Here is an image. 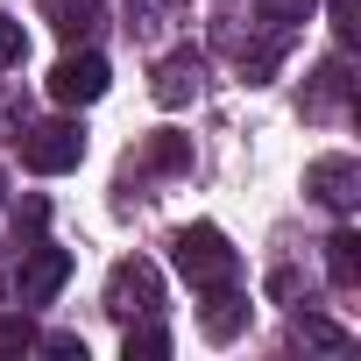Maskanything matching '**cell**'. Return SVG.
Masks as SVG:
<instances>
[{"mask_svg": "<svg viewBox=\"0 0 361 361\" xmlns=\"http://www.w3.org/2000/svg\"><path fill=\"white\" fill-rule=\"evenodd\" d=\"M0 199H8V177H0Z\"/></svg>", "mask_w": 361, "mask_h": 361, "instance_id": "cell-21", "label": "cell"}, {"mask_svg": "<svg viewBox=\"0 0 361 361\" xmlns=\"http://www.w3.org/2000/svg\"><path fill=\"white\" fill-rule=\"evenodd\" d=\"M305 192H312L326 213L347 220V213L361 206V163H354V156H319V163L305 170Z\"/></svg>", "mask_w": 361, "mask_h": 361, "instance_id": "cell-6", "label": "cell"}, {"mask_svg": "<svg viewBox=\"0 0 361 361\" xmlns=\"http://www.w3.org/2000/svg\"><path fill=\"white\" fill-rule=\"evenodd\" d=\"M0 347H29V326H15V319H8V326H0Z\"/></svg>", "mask_w": 361, "mask_h": 361, "instance_id": "cell-20", "label": "cell"}, {"mask_svg": "<svg viewBox=\"0 0 361 361\" xmlns=\"http://www.w3.org/2000/svg\"><path fill=\"white\" fill-rule=\"evenodd\" d=\"M64 283H71V255H64V248H29L22 269H15V305L36 312V305H50Z\"/></svg>", "mask_w": 361, "mask_h": 361, "instance_id": "cell-5", "label": "cell"}, {"mask_svg": "<svg viewBox=\"0 0 361 361\" xmlns=\"http://www.w3.org/2000/svg\"><path fill=\"white\" fill-rule=\"evenodd\" d=\"M85 156V128L78 121H43V128H22V163L57 177V170H78Z\"/></svg>", "mask_w": 361, "mask_h": 361, "instance_id": "cell-3", "label": "cell"}, {"mask_svg": "<svg viewBox=\"0 0 361 361\" xmlns=\"http://www.w3.org/2000/svg\"><path fill=\"white\" fill-rule=\"evenodd\" d=\"M326 276H333L340 290L361 283V234H354V227H340V234L326 241Z\"/></svg>", "mask_w": 361, "mask_h": 361, "instance_id": "cell-10", "label": "cell"}, {"mask_svg": "<svg viewBox=\"0 0 361 361\" xmlns=\"http://www.w3.org/2000/svg\"><path fill=\"white\" fill-rule=\"evenodd\" d=\"M121 354H128V361H163V354H170V333H156L149 319H128V340H121Z\"/></svg>", "mask_w": 361, "mask_h": 361, "instance_id": "cell-13", "label": "cell"}, {"mask_svg": "<svg viewBox=\"0 0 361 361\" xmlns=\"http://www.w3.org/2000/svg\"><path fill=\"white\" fill-rule=\"evenodd\" d=\"M255 8H262V22H269L276 36H290L298 22H312V8H319V0H255Z\"/></svg>", "mask_w": 361, "mask_h": 361, "instance_id": "cell-15", "label": "cell"}, {"mask_svg": "<svg viewBox=\"0 0 361 361\" xmlns=\"http://www.w3.org/2000/svg\"><path fill=\"white\" fill-rule=\"evenodd\" d=\"M106 85H114V71H106L99 50H71V57H57V71H50V99H57V106H92Z\"/></svg>", "mask_w": 361, "mask_h": 361, "instance_id": "cell-4", "label": "cell"}, {"mask_svg": "<svg viewBox=\"0 0 361 361\" xmlns=\"http://www.w3.org/2000/svg\"><path fill=\"white\" fill-rule=\"evenodd\" d=\"M206 340H234L241 326H248V298L234 290V283H220V290H206Z\"/></svg>", "mask_w": 361, "mask_h": 361, "instance_id": "cell-8", "label": "cell"}, {"mask_svg": "<svg viewBox=\"0 0 361 361\" xmlns=\"http://www.w3.org/2000/svg\"><path fill=\"white\" fill-rule=\"evenodd\" d=\"M57 29L71 43H92L99 36V0H57Z\"/></svg>", "mask_w": 361, "mask_h": 361, "instance_id": "cell-12", "label": "cell"}, {"mask_svg": "<svg viewBox=\"0 0 361 361\" xmlns=\"http://www.w3.org/2000/svg\"><path fill=\"white\" fill-rule=\"evenodd\" d=\"M22 57H29V29H22L15 15H0V71H15Z\"/></svg>", "mask_w": 361, "mask_h": 361, "instance_id": "cell-17", "label": "cell"}, {"mask_svg": "<svg viewBox=\"0 0 361 361\" xmlns=\"http://www.w3.org/2000/svg\"><path fill=\"white\" fill-rule=\"evenodd\" d=\"M156 170H163V177L192 170V142H185V135H156V142H149V156H142L128 177H156Z\"/></svg>", "mask_w": 361, "mask_h": 361, "instance_id": "cell-9", "label": "cell"}, {"mask_svg": "<svg viewBox=\"0 0 361 361\" xmlns=\"http://www.w3.org/2000/svg\"><path fill=\"white\" fill-rule=\"evenodd\" d=\"M177 22V0H128V29L135 36H163Z\"/></svg>", "mask_w": 361, "mask_h": 361, "instance_id": "cell-14", "label": "cell"}, {"mask_svg": "<svg viewBox=\"0 0 361 361\" xmlns=\"http://www.w3.org/2000/svg\"><path fill=\"white\" fill-rule=\"evenodd\" d=\"M326 15H333V36L354 50L361 43V0H326Z\"/></svg>", "mask_w": 361, "mask_h": 361, "instance_id": "cell-18", "label": "cell"}, {"mask_svg": "<svg viewBox=\"0 0 361 361\" xmlns=\"http://www.w3.org/2000/svg\"><path fill=\"white\" fill-rule=\"evenodd\" d=\"M43 354H57V361H85V340H78V333H50Z\"/></svg>", "mask_w": 361, "mask_h": 361, "instance_id": "cell-19", "label": "cell"}, {"mask_svg": "<svg viewBox=\"0 0 361 361\" xmlns=\"http://www.w3.org/2000/svg\"><path fill=\"white\" fill-rule=\"evenodd\" d=\"M106 312H114L121 326H128V319H156V312H163V269L142 262V255L114 262V276H106Z\"/></svg>", "mask_w": 361, "mask_h": 361, "instance_id": "cell-2", "label": "cell"}, {"mask_svg": "<svg viewBox=\"0 0 361 361\" xmlns=\"http://www.w3.org/2000/svg\"><path fill=\"white\" fill-rule=\"evenodd\" d=\"M149 92H156V106H192L199 92H206V64H199V50H170L163 64H156V78H149Z\"/></svg>", "mask_w": 361, "mask_h": 361, "instance_id": "cell-7", "label": "cell"}, {"mask_svg": "<svg viewBox=\"0 0 361 361\" xmlns=\"http://www.w3.org/2000/svg\"><path fill=\"white\" fill-rule=\"evenodd\" d=\"M340 99H347V64L333 57V64H319V78H312V92H305V106H312V114H333Z\"/></svg>", "mask_w": 361, "mask_h": 361, "instance_id": "cell-11", "label": "cell"}, {"mask_svg": "<svg viewBox=\"0 0 361 361\" xmlns=\"http://www.w3.org/2000/svg\"><path fill=\"white\" fill-rule=\"evenodd\" d=\"M290 340H305V347H347V333H340V326H326V319H312V312H298V319H290Z\"/></svg>", "mask_w": 361, "mask_h": 361, "instance_id": "cell-16", "label": "cell"}, {"mask_svg": "<svg viewBox=\"0 0 361 361\" xmlns=\"http://www.w3.org/2000/svg\"><path fill=\"white\" fill-rule=\"evenodd\" d=\"M170 248H177V269H185V283H192V290H220V283H234V276H241V262H234V248H227V234H220V227H185Z\"/></svg>", "mask_w": 361, "mask_h": 361, "instance_id": "cell-1", "label": "cell"}]
</instances>
